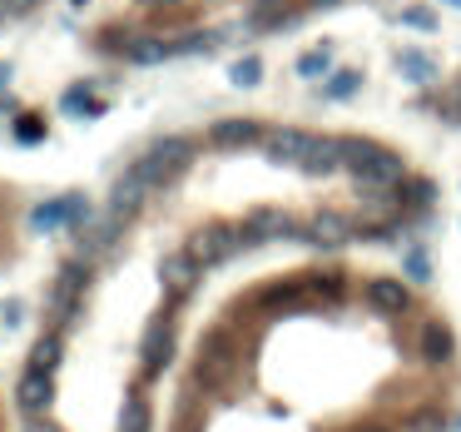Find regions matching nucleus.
I'll use <instances>...</instances> for the list:
<instances>
[{"instance_id": "nucleus-44", "label": "nucleus", "mask_w": 461, "mask_h": 432, "mask_svg": "<svg viewBox=\"0 0 461 432\" xmlns=\"http://www.w3.org/2000/svg\"><path fill=\"white\" fill-rule=\"evenodd\" d=\"M457 428H461V418H457Z\"/></svg>"}, {"instance_id": "nucleus-8", "label": "nucleus", "mask_w": 461, "mask_h": 432, "mask_svg": "<svg viewBox=\"0 0 461 432\" xmlns=\"http://www.w3.org/2000/svg\"><path fill=\"white\" fill-rule=\"evenodd\" d=\"M85 289H90V269L85 264H64L55 289H50V314L55 318H75L80 303H85Z\"/></svg>"}, {"instance_id": "nucleus-4", "label": "nucleus", "mask_w": 461, "mask_h": 432, "mask_svg": "<svg viewBox=\"0 0 461 432\" xmlns=\"http://www.w3.org/2000/svg\"><path fill=\"white\" fill-rule=\"evenodd\" d=\"M174 353H179V338H174V318L169 314H154L149 324H144V378H159L164 367L174 363Z\"/></svg>"}, {"instance_id": "nucleus-5", "label": "nucleus", "mask_w": 461, "mask_h": 432, "mask_svg": "<svg viewBox=\"0 0 461 432\" xmlns=\"http://www.w3.org/2000/svg\"><path fill=\"white\" fill-rule=\"evenodd\" d=\"M303 244H312V249H343L347 238H357V219L343 214V209H318V214L303 224Z\"/></svg>"}, {"instance_id": "nucleus-15", "label": "nucleus", "mask_w": 461, "mask_h": 432, "mask_svg": "<svg viewBox=\"0 0 461 432\" xmlns=\"http://www.w3.org/2000/svg\"><path fill=\"white\" fill-rule=\"evenodd\" d=\"M303 11H308L303 0H258L253 15H248V30H288Z\"/></svg>"}, {"instance_id": "nucleus-36", "label": "nucleus", "mask_w": 461, "mask_h": 432, "mask_svg": "<svg viewBox=\"0 0 461 432\" xmlns=\"http://www.w3.org/2000/svg\"><path fill=\"white\" fill-rule=\"evenodd\" d=\"M25 432H64V428H55V422H45V418H30V422H25Z\"/></svg>"}, {"instance_id": "nucleus-16", "label": "nucleus", "mask_w": 461, "mask_h": 432, "mask_svg": "<svg viewBox=\"0 0 461 432\" xmlns=\"http://www.w3.org/2000/svg\"><path fill=\"white\" fill-rule=\"evenodd\" d=\"M303 174H312V179H328V174L343 169V140H328V134H312L308 154H303L298 164Z\"/></svg>"}, {"instance_id": "nucleus-35", "label": "nucleus", "mask_w": 461, "mask_h": 432, "mask_svg": "<svg viewBox=\"0 0 461 432\" xmlns=\"http://www.w3.org/2000/svg\"><path fill=\"white\" fill-rule=\"evenodd\" d=\"M412 428H417V432H441V418H437V412H427V418H417Z\"/></svg>"}, {"instance_id": "nucleus-18", "label": "nucleus", "mask_w": 461, "mask_h": 432, "mask_svg": "<svg viewBox=\"0 0 461 432\" xmlns=\"http://www.w3.org/2000/svg\"><path fill=\"white\" fill-rule=\"evenodd\" d=\"M367 298H372V308H382V314H392V318L412 308V289L402 279H387V273L367 283Z\"/></svg>"}, {"instance_id": "nucleus-39", "label": "nucleus", "mask_w": 461, "mask_h": 432, "mask_svg": "<svg viewBox=\"0 0 461 432\" xmlns=\"http://www.w3.org/2000/svg\"><path fill=\"white\" fill-rule=\"evenodd\" d=\"M144 5H154V11H164V5H174V0H144Z\"/></svg>"}, {"instance_id": "nucleus-1", "label": "nucleus", "mask_w": 461, "mask_h": 432, "mask_svg": "<svg viewBox=\"0 0 461 432\" xmlns=\"http://www.w3.org/2000/svg\"><path fill=\"white\" fill-rule=\"evenodd\" d=\"M343 169L353 174V184L363 194H382V189H397L407 179L402 154L382 150L377 140H363V134H343Z\"/></svg>"}, {"instance_id": "nucleus-27", "label": "nucleus", "mask_w": 461, "mask_h": 432, "mask_svg": "<svg viewBox=\"0 0 461 432\" xmlns=\"http://www.w3.org/2000/svg\"><path fill=\"white\" fill-rule=\"evenodd\" d=\"M308 293H312V298H322V303H343L347 298V279H343V273H333V269H322V273H312V279H308Z\"/></svg>"}, {"instance_id": "nucleus-9", "label": "nucleus", "mask_w": 461, "mask_h": 432, "mask_svg": "<svg viewBox=\"0 0 461 432\" xmlns=\"http://www.w3.org/2000/svg\"><path fill=\"white\" fill-rule=\"evenodd\" d=\"M238 229H243L248 244H273V238H298L303 234V224L293 214H283V209H253Z\"/></svg>"}, {"instance_id": "nucleus-19", "label": "nucleus", "mask_w": 461, "mask_h": 432, "mask_svg": "<svg viewBox=\"0 0 461 432\" xmlns=\"http://www.w3.org/2000/svg\"><path fill=\"white\" fill-rule=\"evenodd\" d=\"M124 219H115V214H99L95 224L80 234V254H105V249H115L119 238H124Z\"/></svg>"}, {"instance_id": "nucleus-30", "label": "nucleus", "mask_w": 461, "mask_h": 432, "mask_svg": "<svg viewBox=\"0 0 461 432\" xmlns=\"http://www.w3.org/2000/svg\"><path fill=\"white\" fill-rule=\"evenodd\" d=\"M402 273H407V283H431V254L427 249H407Z\"/></svg>"}, {"instance_id": "nucleus-43", "label": "nucleus", "mask_w": 461, "mask_h": 432, "mask_svg": "<svg viewBox=\"0 0 461 432\" xmlns=\"http://www.w3.org/2000/svg\"><path fill=\"white\" fill-rule=\"evenodd\" d=\"M363 432H377V428H363Z\"/></svg>"}, {"instance_id": "nucleus-20", "label": "nucleus", "mask_w": 461, "mask_h": 432, "mask_svg": "<svg viewBox=\"0 0 461 432\" xmlns=\"http://www.w3.org/2000/svg\"><path fill=\"white\" fill-rule=\"evenodd\" d=\"M174 55H179V50H174V40H159V35H140V40L124 45V60H129V65H144V70L164 65V60H174Z\"/></svg>"}, {"instance_id": "nucleus-41", "label": "nucleus", "mask_w": 461, "mask_h": 432, "mask_svg": "<svg viewBox=\"0 0 461 432\" xmlns=\"http://www.w3.org/2000/svg\"><path fill=\"white\" fill-rule=\"evenodd\" d=\"M441 5H451V11H461V0H441Z\"/></svg>"}, {"instance_id": "nucleus-40", "label": "nucleus", "mask_w": 461, "mask_h": 432, "mask_svg": "<svg viewBox=\"0 0 461 432\" xmlns=\"http://www.w3.org/2000/svg\"><path fill=\"white\" fill-rule=\"evenodd\" d=\"M5 80H11V70H5V60H0V90H5Z\"/></svg>"}, {"instance_id": "nucleus-7", "label": "nucleus", "mask_w": 461, "mask_h": 432, "mask_svg": "<svg viewBox=\"0 0 461 432\" xmlns=\"http://www.w3.org/2000/svg\"><path fill=\"white\" fill-rule=\"evenodd\" d=\"M85 219H90V199L80 194V189H70V194H60V199L35 209L30 229H80Z\"/></svg>"}, {"instance_id": "nucleus-33", "label": "nucleus", "mask_w": 461, "mask_h": 432, "mask_svg": "<svg viewBox=\"0 0 461 432\" xmlns=\"http://www.w3.org/2000/svg\"><path fill=\"white\" fill-rule=\"evenodd\" d=\"M85 90H90V85H75V90H70V95L60 99V105H64V109H75V115H99V105H95V99L85 95Z\"/></svg>"}, {"instance_id": "nucleus-25", "label": "nucleus", "mask_w": 461, "mask_h": 432, "mask_svg": "<svg viewBox=\"0 0 461 432\" xmlns=\"http://www.w3.org/2000/svg\"><path fill=\"white\" fill-rule=\"evenodd\" d=\"M397 194H402V209H412V214H427V209L437 204V184H431V179H402Z\"/></svg>"}, {"instance_id": "nucleus-23", "label": "nucleus", "mask_w": 461, "mask_h": 432, "mask_svg": "<svg viewBox=\"0 0 461 432\" xmlns=\"http://www.w3.org/2000/svg\"><path fill=\"white\" fill-rule=\"evenodd\" d=\"M357 90H363V70H328V85H322V99H333V105H343V99H357Z\"/></svg>"}, {"instance_id": "nucleus-34", "label": "nucleus", "mask_w": 461, "mask_h": 432, "mask_svg": "<svg viewBox=\"0 0 461 432\" xmlns=\"http://www.w3.org/2000/svg\"><path fill=\"white\" fill-rule=\"evenodd\" d=\"M441 119H447V125H457V130H461V85H457V90H451V95H447V105H441Z\"/></svg>"}, {"instance_id": "nucleus-12", "label": "nucleus", "mask_w": 461, "mask_h": 432, "mask_svg": "<svg viewBox=\"0 0 461 432\" xmlns=\"http://www.w3.org/2000/svg\"><path fill=\"white\" fill-rule=\"evenodd\" d=\"M234 373V353H228L224 338H209L204 353L193 358V378L204 383V388H224V378Z\"/></svg>"}, {"instance_id": "nucleus-13", "label": "nucleus", "mask_w": 461, "mask_h": 432, "mask_svg": "<svg viewBox=\"0 0 461 432\" xmlns=\"http://www.w3.org/2000/svg\"><path fill=\"white\" fill-rule=\"evenodd\" d=\"M451 353H457V338H451V328L441 324V318H427V324L417 328V358L431 367L451 363Z\"/></svg>"}, {"instance_id": "nucleus-42", "label": "nucleus", "mask_w": 461, "mask_h": 432, "mask_svg": "<svg viewBox=\"0 0 461 432\" xmlns=\"http://www.w3.org/2000/svg\"><path fill=\"white\" fill-rule=\"evenodd\" d=\"M0 21H5V5H0Z\"/></svg>"}, {"instance_id": "nucleus-31", "label": "nucleus", "mask_w": 461, "mask_h": 432, "mask_svg": "<svg viewBox=\"0 0 461 432\" xmlns=\"http://www.w3.org/2000/svg\"><path fill=\"white\" fill-rule=\"evenodd\" d=\"M402 25H407V30H422V35H431L437 30V11H431V5H407V11H402Z\"/></svg>"}, {"instance_id": "nucleus-10", "label": "nucleus", "mask_w": 461, "mask_h": 432, "mask_svg": "<svg viewBox=\"0 0 461 432\" xmlns=\"http://www.w3.org/2000/svg\"><path fill=\"white\" fill-rule=\"evenodd\" d=\"M308 144H312V130H293V125H273V130L263 134V154H269L273 164H283V169H298Z\"/></svg>"}, {"instance_id": "nucleus-32", "label": "nucleus", "mask_w": 461, "mask_h": 432, "mask_svg": "<svg viewBox=\"0 0 461 432\" xmlns=\"http://www.w3.org/2000/svg\"><path fill=\"white\" fill-rule=\"evenodd\" d=\"M11 134H15V144H40L45 140V119L40 115H21Z\"/></svg>"}, {"instance_id": "nucleus-11", "label": "nucleus", "mask_w": 461, "mask_h": 432, "mask_svg": "<svg viewBox=\"0 0 461 432\" xmlns=\"http://www.w3.org/2000/svg\"><path fill=\"white\" fill-rule=\"evenodd\" d=\"M55 402V378L50 373H35V367H25L21 383H15V408L25 412V418H45Z\"/></svg>"}, {"instance_id": "nucleus-3", "label": "nucleus", "mask_w": 461, "mask_h": 432, "mask_svg": "<svg viewBox=\"0 0 461 432\" xmlns=\"http://www.w3.org/2000/svg\"><path fill=\"white\" fill-rule=\"evenodd\" d=\"M243 249H248V238H243V229H234V224H204V229H193L189 244H184V254H189L199 269H218V264H228Z\"/></svg>"}, {"instance_id": "nucleus-28", "label": "nucleus", "mask_w": 461, "mask_h": 432, "mask_svg": "<svg viewBox=\"0 0 461 432\" xmlns=\"http://www.w3.org/2000/svg\"><path fill=\"white\" fill-rule=\"evenodd\" d=\"M333 70V45H312L308 55H298V65H293V75L298 80H318Z\"/></svg>"}, {"instance_id": "nucleus-37", "label": "nucleus", "mask_w": 461, "mask_h": 432, "mask_svg": "<svg viewBox=\"0 0 461 432\" xmlns=\"http://www.w3.org/2000/svg\"><path fill=\"white\" fill-rule=\"evenodd\" d=\"M308 11H333V5H343V0H303Z\"/></svg>"}, {"instance_id": "nucleus-14", "label": "nucleus", "mask_w": 461, "mask_h": 432, "mask_svg": "<svg viewBox=\"0 0 461 432\" xmlns=\"http://www.w3.org/2000/svg\"><path fill=\"white\" fill-rule=\"evenodd\" d=\"M199 264L189 259V254H164V264H159V283H164V293L169 298H184V293H193V283H199Z\"/></svg>"}, {"instance_id": "nucleus-29", "label": "nucleus", "mask_w": 461, "mask_h": 432, "mask_svg": "<svg viewBox=\"0 0 461 432\" xmlns=\"http://www.w3.org/2000/svg\"><path fill=\"white\" fill-rule=\"evenodd\" d=\"M228 80H234L238 90H253V85H263V60H258V55H238L234 65H228Z\"/></svg>"}, {"instance_id": "nucleus-26", "label": "nucleus", "mask_w": 461, "mask_h": 432, "mask_svg": "<svg viewBox=\"0 0 461 432\" xmlns=\"http://www.w3.org/2000/svg\"><path fill=\"white\" fill-rule=\"evenodd\" d=\"M154 412H149V398L144 393H129L124 408H119V432H149Z\"/></svg>"}, {"instance_id": "nucleus-24", "label": "nucleus", "mask_w": 461, "mask_h": 432, "mask_svg": "<svg viewBox=\"0 0 461 432\" xmlns=\"http://www.w3.org/2000/svg\"><path fill=\"white\" fill-rule=\"evenodd\" d=\"M303 298H308V279H283L263 293V308H269V314H283V308H293V303H303Z\"/></svg>"}, {"instance_id": "nucleus-2", "label": "nucleus", "mask_w": 461, "mask_h": 432, "mask_svg": "<svg viewBox=\"0 0 461 432\" xmlns=\"http://www.w3.org/2000/svg\"><path fill=\"white\" fill-rule=\"evenodd\" d=\"M189 164H193V144L184 140V134H164V140H154L149 150H144V160L134 164V169L144 174L149 189H169Z\"/></svg>"}, {"instance_id": "nucleus-6", "label": "nucleus", "mask_w": 461, "mask_h": 432, "mask_svg": "<svg viewBox=\"0 0 461 432\" xmlns=\"http://www.w3.org/2000/svg\"><path fill=\"white\" fill-rule=\"evenodd\" d=\"M149 194H154V189L144 184V174H140V169H124V174L115 179V189H109V199H105V214H115V219H124V224H134Z\"/></svg>"}, {"instance_id": "nucleus-21", "label": "nucleus", "mask_w": 461, "mask_h": 432, "mask_svg": "<svg viewBox=\"0 0 461 432\" xmlns=\"http://www.w3.org/2000/svg\"><path fill=\"white\" fill-rule=\"evenodd\" d=\"M64 363V338L60 333H40L30 348V358H25V367H35V373H50L55 378V367Z\"/></svg>"}, {"instance_id": "nucleus-38", "label": "nucleus", "mask_w": 461, "mask_h": 432, "mask_svg": "<svg viewBox=\"0 0 461 432\" xmlns=\"http://www.w3.org/2000/svg\"><path fill=\"white\" fill-rule=\"evenodd\" d=\"M0 5H5V11H30L35 0H0Z\"/></svg>"}, {"instance_id": "nucleus-17", "label": "nucleus", "mask_w": 461, "mask_h": 432, "mask_svg": "<svg viewBox=\"0 0 461 432\" xmlns=\"http://www.w3.org/2000/svg\"><path fill=\"white\" fill-rule=\"evenodd\" d=\"M263 125L258 119H218L214 130H209V140L218 144V150H248V144H263Z\"/></svg>"}, {"instance_id": "nucleus-22", "label": "nucleus", "mask_w": 461, "mask_h": 432, "mask_svg": "<svg viewBox=\"0 0 461 432\" xmlns=\"http://www.w3.org/2000/svg\"><path fill=\"white\" fill-rule=\"evenodd\" d=\"M397 70L407 75V85H437V75H441V65L422 50H397Z\"/></svg>"}]
</instances>
